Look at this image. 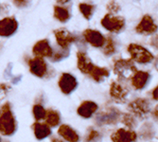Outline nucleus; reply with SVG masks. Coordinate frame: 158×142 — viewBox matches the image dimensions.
Returning <instances> with one entry per match:
<instances>
[{
	"label": "nucleus",
	"mask_w": 158,
	"mask_h": 142,
	"mask_svg": "<svg viewBox=\"0 0 158 142\" xmlns=\"http://www.w3.org/2000/svg\"><path fill=\"white\" fill-rule=\"evenodd\" d=\"M59 87L64 94L69 95L78 87V81L73 75L64 73L59 80Z\"/></svg>",
	"instance_id": "nucleus-9"
},
{
	"label": "nucleus",
	"mask_w": 158,
	"mask_h": 142,
	"mask_svg": "<svg viewBox=\"0 0 158 142\" xmlns=\"http://www.w3.org/2000/svg\"><path fill=\"white\" fill-rule=\"evenodd\" d=\"M77 59H78V68L81 70V72L85 75H88L97 82L102 81L110 74L107 68L99 67L94 65L91 62V60L88 58V56L84 52H78Z\"/></svg>",
	"instance_id": "nucleus-1"
},
{
	"label": "nucleus",
	"mask_w": 158,
	"mask_h": 142,
	"mask_svg": "<svg viewBox=\"0 0 158 142\" xmlns=\"http://www.w3.org/2000/svg\"><path fill=\"white\" fill-rule=\"evenodd\" d=\"M129 90L119 81H113L110 87V96L118 103H125L128 99Z\"/></svg>",
	"instance_id": "nucleus-8"
},
{
	"label": "nucleus",
	"mask_w": 158,
	"mask_h": 142,
	"mask_svg": "<svg viewBox=\"0 0 158 142\" xmlns=\"http://www.w3.org/2000/svg\"><path fill=\"white\" fill-rule=\"evenodd\" d=\"M32 111H33V116H34V118H35V119L37 121L45 119L46 115H47V110L43 107V105H41V104L34 105Z\"/></svg>",
	"instance_id": "nucleus-28"
},
{
	"label": "nucleus",
	"mask_w": 158,
	"mask_h": 142,
	"mask_svg": "<svg viewBox=\"0 0 158 142\" xmlns=\"http://www.w3.org/2000/svg\"><path fill=\"white\" fill-rule=\"evenodd\" d=\"M56 1L58 3H60V4H65V3L69 2L70 0H56Z\"/></svg>",
	"instance_id": "nucleus-35"
},
{
	"label": "nucleus",
	"mask_w": 158,
	"mask_h": 142,
	"mask_svg": "<svg viewBox=\"0 0 158 142\" xmlns=\"http://www.w3.org/2000/svg\"><path fill=\"white\" fill-rule=\"evenodd\" d=\"M97 110H98L97 103H95L94 102H90V101H85L79 106L77 113L79 116L84 119H89L94 115Z\"/></svg>",
	"instance_id": "nucleus-18"
},
{
	"label": "nucleus",
	"mask_w": 158,
	"mask_h": 142,
	"mask_svg": "<svg viewBox=\"0 0 158 142\" xmlns=\"http://www.w3.org/2000/svg\"><path fill=\"white\" fill-rule=\"evenodd\" d=\"M51 142H64V141L61 138H58V137H52Z\"/></svg>",
	"instance_id": "nucleus-34"
},
{
	"label": "nucleus",
	"mask_w": 158,
	"mask_h": 142,
	"mask_svg": "<svg viewBox=\"0 0 158 142\" xmlns=\"http://www.w3.org/2000/svg\"><path fill=\"white\" fill-rule=\"evenodd\" d=\"M155 135L154 128L152 123H145L141 127L140 130V137L142 139H150L152 138Z\"/></svg>",
	"instance_id": "nucleus-24"
},
{
	"label": "nucleus",
	"mask_w": 158,
	"mask_h": 142,
	"mask_svg": "<svg viewBox=\"0 0 158 142\" xmlns=\"http://www.w3.org/2000/svg\"><path fill=\"white\" fill-rule=\"evenodd\" d=\"M114 71L120 80H127L129 78H131L136 72L137 69L132 59L131 60L119 59L117 60L114 65Z\"/></svg>",
	"instance_id": "nucleus-4"
},
{
	"label": "nucleus",
	"mask_w": 158,
	"mask_h": 142,
	"mask_svg": "<svg viewBox=\"0 0 158 142\" xmlns=\"http://www.w3.org/2000/svg\"><path fill=\"white\" fill-rule=\"evenodd\" d=\"M32 51L38 57H42V58L43 57H48V58H50L53 50L49 45V41L44 39L36 43L35 46L33 47Z\"/></svg>",
	"instance_id": "nucleus-17"
},
{
	"label": "nucleus",
	"mask_w": 158,
	"mask_h": 142,
	"mask_svg": "<svg viewBox=\"0 0 158 142\" xmlns=\"http://www.w3.org/2000/svg\"><path fill=\"white\" fill-rule=\"evenodd\" d=\"M113 142H135L137 140V135L134 130L120 128L111 136Z\"/></svg>",
	"instance_id": "nucleus-12"
},
{
	"label": "nucleus",
	"mask_w": 158,
	"mask_h": 142,
	"mask_svg": "<svg viewBox=\"0 0 158 142\" xmlns=\"http://www.w3.org/2000/svg\"><path fill=\"white\" fill-rule=\"evenodd\" d=\"M83 37L90 45L95 48H102L104 45L105 38L98 31L95 30H85L83 31Z\"/></svg>",
	"instance_id": "nucleus-15"
},
{
	"label": "nucleus",
	"mask_w": 158,
	"mask_h": 142,
	"mask_svg": "<svg viewBox=\"0 0 158 142\" xmlns=\"http://www.w3.org/2000/svg\"><path fill=\"white\" fill-rule=\"evenodd\" d=\"M10 86H9L8 84H0V98H4L6 94L10 91Z\"/></svg>",
	"instance_id": "nucleus-32"
},
{
	"label": "nucleus",
	"mask_w": 158,
	"mask_h": 142,
	"mask_svg": "<svg viewBox=\"0 0 158 142\" xmlns=\"http://www.w3.org/2000/svg\"><path fill=\"white\" fill-rule=\"evenodd\" d=\"M157 26L154 23V20L150 15H144L140 23L136 27V31L140 34L150 35L156 31Z\"/></svg>",
	"instance_id": "nucleus-14"
},
{
	"label": "nucleus",
	"mask_w": 158,
	"mask_h": 142,
	"mask_svg": "<svg viewBox=\"0 0 158 142\" xmlns=\"http://www.w3.org/2000/svg\"><path fill=\"white\" fill-rule=\"evenodd\" d=\"M79 8L85 19H87V20L91 19V17L93 15V12L95 10V6L87 4V3H81Z\"/></svg>",
	"instance_id": "nucleus-25"
},
{
	"label": "nucleus",
	"mask_w": 158,
	"mask_h": 142,
	"mask_svg": "<svg viewBox=\"0 0 158 142\" xmlns=\"http://www.w3.org/2000/svg\"><path fill=\"white\" fill-rule=\"evenodd\" d=\"M69 55V49H64V48H62L60 50H56L55 51H52V55L50 56V60L52 62H60L61 60L66 58V57Z\"/></svg>",
	"instance_id": "nucleus-27"
},
{
	"label": "nucleus",
	"mask_w": 158,
	"mask_h": 142,
	"mask_svg": "<svg viewBox=\"0 0 158 142\" xmlns=\"http://www.w3.org/2000/svg\"><path fill=\"white\" fill-rule=\"evenodd\" d=\"M13 3L16 7L22 9L28 7V5L31 4V0H13Z\"/></svg>",
	"instance_id": "nucleus-31"
},
{
	"label": "nucleus",
	"mask_w": 158,
	"mask_h": 142,
	"mask_svg": "<svg viewBox=\"0 0 158 142\" xmlns=\"http://www.w3.org/2000/svg\"><path fill=\"white\" fill-rule=\"evenodd\" d=\"M107 9H108V10H109L111 13H117V12H118L119 10H120L118 4L116 1H114V0H113V1H111V2L108 4Z\"/></svg>",
	"instance_id": "nucleus-30"
},
{
	"label": "nucleus",
	"mask_w": 158,
	"mask_h": 142,
	"mask_svg": "<svg viewBox=\"0 0 158 142\" xmlns=\"http://www.w3.org/2000/svg\"><path fill=\"white\" fill-rule=\"evenodd\" d=\"M54 17L62 23H65L70 19L71 13L67 8L61 7V6H55L54 7Z\"/></svg>",
	"instance_id": "nucleus-21"
},
{
	"label": "nucleus",
	"mask_w": 158,
	"mask_h": 142,
	"mask_svg": "<svg viewBox=\"0 0 158 142\" xmlns=\"http://www.w3.org/2000/svg\"><path fill=\"white\" fill-rule=\"evenodd\" d=\"M152 98L154 101H157V86L152 90Z\"/></svg>",
	"instance_id": "nucleus-33"
},
{
	"label": "nucleus",
	"mask_w": 158,
	"mask_h": 142,
	"mask_svg": "<svg viewBox=\"0 0 158 142\" xmlns=\"http://www.w3.org/2000/svg\"><path fill=\"white\" fill-rule=\"evenodd\" d=\"M100 140H102V135L94 129H90L85 137V142H99Z\"/></svg>",
	"instance_id": "nucleus-29"
},
{
	"label": "nucleus",
	"mask_w": 158,
	"mask_h": 142,
	"mask_svg": "<svg viewBox=\"0 0 158 142\" xmlns=\"http://www.w3.org/2000/svg\"><path fill=\"white\" fill-rule=\"evenodd\" d=\"M45 120H46V123L49 127H56L59 125L61 121V116L59 112H57L53 109H49L47 111Z\"/></svg>",
	"instance_id": "nucleus-22"
},
{
	"label": "nucleus",
	"mask_w": 158,
	"mask_h": 142,
	"mask_svg": "<svg viewBox=\"0 0 158 142\" xmlns=\"http://www.w3.org/2000/svg\"><path fill=\"white\" fill-rule=\"evenodd\" d=\"M54 35L60 48L64 49H69L70 45L76 41V37L65 28H60V30L55 31Z\"/></svg>",
	"instance_id": "nucleus-10"
},
{
	"label": "nucleus",
	"mask_w": 158,
	"mask_h": 142,
	"mask_svg": "<svg viewBox=\"0 0 158 142\" xmlns=\"http://www.w3.org/2000/svg\"><path fill=\"white\" fill-rule=\"evenodd\" d=\"M18 23L13 17H7L0 20V36L9 37L16 31Z\"/></svg>",
	"instance_id": "nucleus-13"
},
{
	"label": "nucleus",
	"mask_w": 158,
	"mask_h": 142,
	"mask_svg": "<svg viewBox=\"0 0 158 142\" xmlns=\"http://www.w3.org/2000/svg\"><path fill=\"white\" fill-rule=\"evenodd\" d=\"M102 25L104 28L111 32H119L125 26V20L120 16L106 14L102 20Z\"/></svg>",
	"instance_id": "nucleus-7"
},
{
	"label": "nucleus",
	"mask_w": 158,
	"mask_h": 142,
	"mask_svg": "<svg viewBox=\"0 0 158 142\" xmlns=\"http://www.w3.org/2000/svg\"><path fill=\"white\" fill-rule=\"evenodd\" d=\"M17 130V122L9 102L0 107V134L11 136Z\"/></svg>",
	"instance_id": "nucleus-2"
},
{
	"label": "nucleus",
	"mask_w": 158,
	"mask_h": 142,
	"mask_svg": "<svg viewBox=\"0 0 158 142\" xmlns=\"http://www.w3.org/2000/svg\"><path fill=\"white\" fill-rule=\"evenodd\" d=\"M120 119H121V122L126 127H128L130 130L135 129V128L137 126V119L134 115H132L131 113L123 114V115L120 117Z\"/></svg>",
	"instance_id": "nucleus-23"
},
{
	"label": "nucleus",
	"mask_w": 158,
	"mask_h": 142,
	"mask_svg": "<svg viewBox=\"0 0 158 142\" xmlns=\"http://www.w3.org/2000/svg\"><path fill=\"white\" fill-rule=\"evenodd\" d=\"M103 52L107 56L113 55L116 52V45H114V42L112 37H108L105 40L104 45H103Z\"/></svg>",
	"instance_id": "nucleus-26"
},
{
	"label": "nucleus",
	"mask_w": 158,
	"mask_h": 142,
	"mask_svg": "<svg viewBox=\"0 0 158 142\" xmlns=\"http://www.w3.org/2000/svg\"><path fill=\"white\" fill-rule=\"evenodd\" d=\"M150 73L146 71H136V72L131 77V81L133 87L135 90H141L145 88L150 80Z\"/></svg>",
	"instance_id": "nucleus-16"
},
{
	"label": "nucleus",
	"mask_w": 158,
	"mask_h": 142,
	"mask_svg": "<svg viewBox=\"0 0 158 142\" xmlns=\"http://www.w3.org/2000/svg\"><path fill=\"white\" fill-rule=\"evenodd\" d=\"M128 109L136 119L143 120L147 119L151 113V102L147 98H136L129 103Z\"/></svg>",
	"instance_id": "nucleus-3"
},
{
	"label": "nucleus",
	"mask_w": 158,
	"mask_h": 142,
	"mask_svg": "<svg viewBox=\"0 0 158 142\" xmlns=\"http://www.w3.org/2000/svg\"><path fill=\"white\" fill-rule=\"evenodd\" d=\"M31 72L36 77L43 78L48 73V65L42 57L36 56L34 59H31L28 62Z\"/></svg>",
	"instance_id": "nucleus-11"
},
{
	"label": "nucleus",
	"mask_w": 158,
	"mask_h": 142,
	"mask_svg": "<svg viewBox=\"0 0 158 142\" xmlns=\"http://www.w3.org/2000/svg\"><path fill=\"white\" fill-rule=\"evenodd\" d=\"M0 142H2V141H1V137H0Z\"/></svg>",
	"instance_id": "nucleus-36"
},
{
	"label": "nucleus",
	"mask_w": 158,
	"mask_h": 142,
	"mask_svg": "<svg viewBox=\"0 0 158 142\" xmlns=\"http://www.w3.org/2000/svg\"><path fill=\"white\" fill-rule=\"evenodd\" d=\"M32 128H33L34 135H35L36 138L39 140L45 139L51 134L50 127L47 123H41V122L37 121L32 125Z\"/></svg>",
	"instance_id": "nucleus-20"
},
{
	"label": "nucleus",
	"mask_w": 158,
	"mask_h": 142,
	"mask_svg": "<svg viewBox=\"0 0 158 142\" xmlns=\"http://www.w3.org/2000/svg\"><path fill=\"white\" fill-rule=\"evenodd\" d=\"M58 134L67 142H78L80 140V136L78 133L67 124H63L60 126Z\"/></svg>",
	"instance_id": "nucleus-19"
},
{
	"label": "nucleus",
	"mask_w": 158,
	"mask_h": 142,
	"mask_svg": "<svg viewBox=\"0 0 158 142\" xmlns=\"http://www.w3.org/2000/svg\"><path fill=\"white\" fill-rule=\"evenodd\" d=\"M120 117H121V113L118 109L110 107L97 114L95 119L98 126H104V125L116 124L120 119Z\"/></svg>",
	"instance_id": "nucleus-5"
},
{
	"label": "nucleus",
	"mask_w": 158,
	"mask_h": 142,
	"mask_svg": "<svg viewBox=\"0 0 158 142\" xmlns=\"http://www.w3.org/2000/svg\"><path fill=\"white\" fill-rule=\"evenodd\" d=\"M128 51L131 55L132 60L139 64H147L154 59L153 55L147 48L140 45L131 44L128 47Z\"/></svg>",
	"instance_id": "nucleus-6"
}]
</instances>
